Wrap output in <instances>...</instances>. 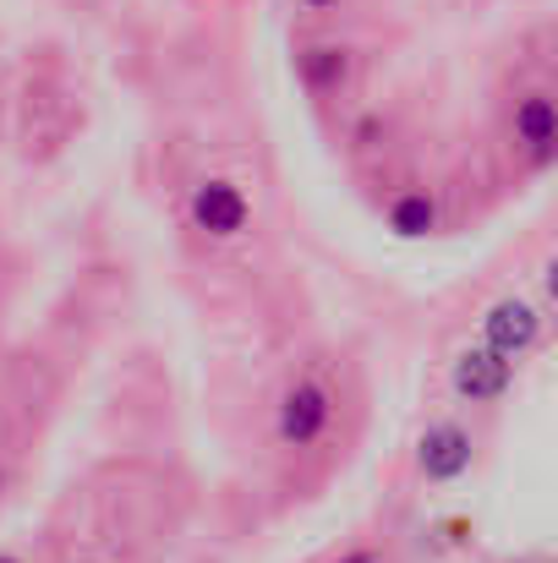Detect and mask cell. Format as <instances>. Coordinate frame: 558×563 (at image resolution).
Returning a JSON list of instances; mask_svg holds the SVG:
<instances>
[{
	"label": "cell",
	"instance_id": "1",
	"mask_svg": "<svg viewBox=\"0 0 558 563\" xmlns=\"http://www.w3.org/2000/svg\"><path fill=\"white\" fill-rule=\"evenodd\" d=\"M482 351H493V356H504V362H515V356H526L537 340H543V312L532 307V301H499L488 318H482Z\"/></svg>",
	"mask_w": 558,
	"mask_h": 563
},
{
	"label": "cell",
	"instance_id": "2",
	"mask_svg": "<svg viewBox=\"0 0 558 563\" xmlns=\"http://www.w3.org/2000/svg\"><path fill=\"white\" fill-rule=\"evenodd\" d=\"M329 416H335L329 394H324L318 383H296V388L285 394V405H280V438H285V443H296V449H307V443H318V438H324Z\"/></svg>",
	"mask_w": 558,
	"mask_h": 563
},
{
	"label": "cell",
	"instance_id": "3",
	"mask_svg": "<svg viewBox=\"0 0 558 563\" xmlns=\"http://www.w3.org/2000/svg\"><path fill=\"white\" fill-rule=\"evenodd\" d=\"M247 197L236 181H203V187L192 191V219H197V230H208V235H236V230H247Z\"/></svg>",
	"mask_w": 558,
	"mask_h": 563
},
{
	"label": "cell",
	"instance_id": "4",
	"mask_svg": "<svg viewBox=\"0 0 558 563\" xmlns=\"http://www.w3.org/2000/svg\"><path fill=\"white\" fill-rule=\"evenodd\" d=\"M466 465H471L466 427H455V421L427 427V438H422V476L427 482H455V476H466Z\"/></svg>",
	"mask_w": 558,
	"mask_h": 563
},
{
	"label": "cell",
	"instance_id": "5",
	"mask_svg": "<svg viewBox=\"0 0 558 563\" xmlns=\"http://www.w3.org/2000/svg\"><path fill=\"white\" fill-rule=\"evenodd\" d=\"M455 388H460L471 405L504 399V388H510V362L493 356V351H466V356L455 362Z\"/></svg>",
	"mask_w": 558,
	"mask_h": 563
},
{
	"label": "cell",
	"instance_id": "6",
	"mask_svg": "<svg viewBox=\"0 0 558 563\" xmlns=\"http://www.w3.org/2000/svg\"><path fill=\"white\" fill-rule=\"evenodd\" d=\"M554 137H558V115H554V99L548 93H526L515 104V143H526L537 159L554 154Z\"/></svg>",
	"mask_w": 558,
	"mask_h": 563
},
{
	"label": "cell",
	"instance_id": "7",
	"mask_svg": "<svg viewBox=\"0 0 558 563\" xmlns=\"http://www.w3.org/2000/svg\"><path fill=\"white\" fill-rule=\"evenodd\" d=\"M433 224H438V208H433L427 191H411V197H400V202L389 208V230L405 235V241H411V235H427Z\"/></svg>",
	"mask_w": 558,
	"mask_h": 563
},
{
	"label": "cell",
	"instance_id": "8",
	"mask_svg": "<svg viewBox=\"0 0 558 563\" xmlns=\"http://www.w3.org/2000/svg\"><path fill=\"white\" fill-rule=\"evenodd\" d=\"M302 71H307L313 88H335V82L346 77V49H329V44H324V49H307V55H302Z\"/></svg>",
	"mask_w": 558,
	"mask_h": 563
},
{
	"label": "cell",
	"instance_id": "9",
	"mask_svg": "<svg viewBox=\"0 0 558 563\" xmlns=\"http://www.w3.org/2000/svg\"><path fill=\"white\" fill-rule=\"evenodd\" d=\"M302 5H313V11H324V5H335V0H302Z\"/></svg>",
	"mask_w": 558,
	"mask_h": 563
},
{
	"label": "cell",
	"instance_id": "10",
	"mask_svg": "<svg viewBox=\"0 0 558 563\" xmlns=\"http://www.w3.org/2000/svg\"><path fill=\"white\" fill-rule=\"evenodd\" d=\"M346 563H372V553H357V559H346Z\"/></svg>",
	"mask_w": 558,
	"mask_h": 563
},
{
	"label": "cell",
	"instance_id": "11",
	"mask_svg": "<svg viewBox=\"0 0 558 563\" xmlns=\"http://www.w3.org/2000/svg\"><path fill=\"white\" fill-rule=\"evenodd\" d=\"M0 563H17V559H0Z\"/></svg>",
	"mask_w": 558,
	"mask_h": 563
}]
</instances>
